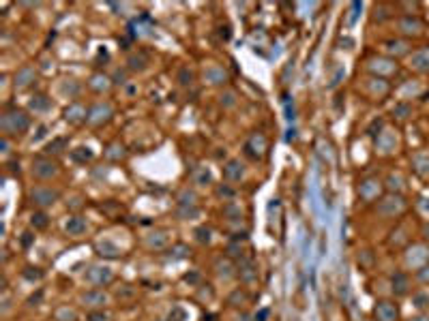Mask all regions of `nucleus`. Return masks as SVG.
<instances>
[{
	"mask_svg": "<svg viewBox=\"0 0 429 321\" xmlns=\"http://www.w3.org/2000/svg\"><path fill=\"white\" fill-rule=\"evenodd\" d=\"M30 124V120L28 116L24 114L22 109H9V111H5L3 118H0V126H3V133H5V137L7 135H20L24 133L28 128Z\"/></svg>",
	"mask_w": 429,
	"mask_h": 321,
	"instance_id": "nucleus-1",
	"label": "nucleus"
},
{
	"mask_svg": "<svg viewBox=\"0 0 429 321\" xmlns=\"http://www.w3.org/2000/svg\"><path fill=\"white\" fill-rule=\"evenodd\" d=\"M60 193L56 189H47V187H35L30 191V202H33L35 208L39 210H45V208H50L58 202Z\"/></svg>",
	"mask_w": 429,
	"mask_h": 321,
	"instance_id": "nucleus-2",
	"label": "nucleus"
},
{
	"mask_svg": "<svg viewBox=\"0 0 429 321\" xmlns=\"http://www.w3.org/2000/svg\"><path fill=\"white\" fill-rule=\"evenodd\" d=\"M60 170H58V163L52 160L50 156H37L33 160V176L39 180H50L54 178Z\"/></svg>",
	"mask_w": 429,
	"mask_h": 321,
	"instance_id": "nucleus-3",
	"label": "nucleus"
},
{
	"mask_svg": "<svg viewBox=\"0 0 429 321\" xmlns=\"http://www.w3.org/2000/svg\"><path fill=\"white\" fill-rule=\"evenodd\" d=\"M86 280L92 283L94 287H105V285H110L114 280V272L110 268L97 266V268H90L88 272H86Z\"/></svg>",
	"mask_w": 429,
	"mask_h": 321,
	"instance_id": "nucleus-4",
	"label": "nucleus"
},
{
	"mask_svg": "<svg viewBox=\"0 0 429 321\" xmlns=\"http://www.w3.org/2000/svg\"><path fill=\"white\" fill-rule=\"evenodd\" d=\"M110 116H112V107L108 105H94L90 111H88V116H86V122H90V124H103V122H108Z\"/></svg>",
	"mask_w": 429,
	"mask_h": 321,
	"instance_id": "nucleus-5",
	"label": "nucleus"
},
{
	"mask_svg": "<svg viewBox=\"0 0 429 321\" xmlns=\"http://www.w3.org/2000/svg\"><path fill=\"white\" fill-rule=\"evenodd\" d=\"M376 319L378 321H397V315H399V310H397V306L393 302H378V306H376Z\"/></svg>",
	"mask_w": 429,
	"mask_h": 321,
	"instance_id": "nucleus-6",
	"label": "nucleus"
},
{
	"mask_svg": "<svg viewBox=\"0 0 429 321\" xmlns=\"http://www.w3.org/2000/svg\"><path fill=\"white\" fill-rule=\"evenodd\" d=\"M245 176V165L241 163L238 158H232V160H228V165L224 167V178L228 182H238Z\"/></svg>",
	"mask_w": 429,
	"mask_h": 321,
	"instance_id": "nucleus-7",
	"label": "nucleus"
},
{
	"mask_svg": "<svg viewBox=\"0 0 429 321\" xmlns=\"http://www.w3.org/2000/svg\"><path fill=\"white\" fill-rule=\"evenodd\" d=\"M86 229H88V223H86L84 216H71V219L65 223V231L69 236H73V238L84 236Z\"/></svg>",
	"mask_w": 429,
	"mask_h": 321,
	"instance_id": "nucleus-8",
	"label": "nucleus"
},
{
	"mask_svg": "<svg viewBox=\"0 0 429 321\" xmlns=\"http://www.w3.org/2000/svg\"><path fill=\"white\" fill-rule=\"evenodd\" d=\"M82 302L90 304V306H94V308H101V306H105L108 295H105V291H101V289H90V291H86L82 295Z\"/></svg>",
	"mask_w": 429,
	"mask_h": 321,
	"instance_id": "nucleus-9",
	"label": "nucleus"
},
{
	"mask_svg": "<svg viewBox=\"0 0 429 321\" xmlns=\"http://www.w3.org/2000/svg\"><path fill=\"white\" fill-rule=\"evenodd\" d=\"M238 276H241L245 283H253V280L258 278V270L253 266V261L241 259V263H238Z\"/></svg>",
	"mask_w": 429,
	"mask_h": 321,
	"instance_id": "nucleus-10",
	"label": "nucleus"
},
{
	"mask_svg": "<svg viewBox=\"0 0 429 321\" xmlns=\"http://www.w3.org/2000/svg\"><path fill=\"white\" fill-rule=\"evenodd\" d=\"M94 251H97V255H101V257H108V259H118V257L123 255L121 248H118L116 244H112V242H108V240L99 242L97 246H94Z\"/></svg>",
	"mask_w": 429,
	"mask_h": 321,
	"instance_id": "nucleus-11",
	"label": "nucleus"
},
{
	"mask_svg": "<svg viewBox=\"0 0 429 321\" xmlns=\"http://www.w3.org/2000/svg\"><path fill=\"white\" fill-rule=\"evenodd\" d=\"M30 225L35 227V231H43L50 225V216H47L43 210H35L33 216H30Z\"/></svg>",
	"mask_w": 429,
	"mask_h": 321,
	"instance_id": "nucleus-12",
	"label": "nucleus"
},
{
	"mask_svg": "<svg viewBox=\"0 0 429 321\" xmlns=\"http://www.w3.org/2000/svg\"><path fill=\"white\" fill-rule=\"evenodd\" d=\"M393 291L397 295H406L408 293V276L403 274V272L393 274Z\"/></svg>",
	"mask_w": 429,
	"mask_h": 321,
	"instance_id": "nucleus-13",
	"label": "nucleus"
},
{
	"mask_svg": "<svg viewBox=\"0 0 429 321\" xmlns=\"http://www.w3.org/2000/svg\"><path fill=\"white\" fill-rule=\"evenodd\" d=\"M86 109L82 107V105H71V107H67V111H65V118L69 120V122H82V120H86Z\"/></svg>",
	"mask_w": 429,
	"mask_h": 321,
	"instance_id": "nucleus-14",
	"label": "nucleus"
},
{
	"mask_svg": "<svg viewBox=\"0 0 429 321\" xmlns=\"http://www.w3.org/2000/svg\"><path fill=\"white\" fill-rule=\"evenodd\" d=\"M67 139L65 137H56V139H52L50 143L45 146V152L47 154H62V152L67 150Z\"/></svg>",
	"mask_w": 429,
	"mask_h": 321,
	"instance_id": "nucleus-15",
	"label": "nucleus"
},
{
	"mask_svg": "<svg viewBox=\"0 0 429 321\" xmlns=\"http://www.w3.org/2000/svg\"><path fill=\"white\" fill-rule=\"evenodd\" d=\"M191 255V248H189L187 244H174L172 248H170V253H168V257H172V259H187V257Z\"/></svg>",
	"mask_w": 429,
	"mask_h": 321,
	"instance_id": "nucleus-16",
	"label": "nucleus"
},
{
	"mask_svg": "<svg viewBox=\"0 0 429 321\" xmlns=\"http://www.w3.org/2000/svg\"><path fill=\"white\" fill-rule=\"evenodd\" d=\"M33 77H35V71L30 69V67H24L20 71V75H15V86H18V88H26Z\"/></svg>",
	"mask_w": 429,
	"mask_h": 321,
	"instance_id": "nucleus-17",
	"label": "nucleus"
},
{
	"mask_svg": "<svg viewBox=\"0 0 429 321\" xmlns=\"http://www.w3.org/2000/svg\"><path fill=\"white\" fill-rule=\"evenodd\" d=\"M50 105H52V103H50V99H47L45 94H37V96H33V101H30V107H33L35 111H43V109H47Z\"/></svg>",
	"mask_w": 429,
	"mask_h": 321,
	"instance_id": "nucleus-18",
	"label": "nucleus"
},
{
	"mask_svg": "<svg viewBox=\"0 0 429 321\" xmlns=\"http://www.w3.org/2000/svg\"><path fill=\"white\" fill-rule=\"evenodd\" d=\"M224 214L228 216L230 221H238L243 216V210H241V206H236V204H226L224 206Z\"/></svg>",
	"mask_w": 429,
	"mask_h": 321,
	"instance_id": "nucleus-19",
	"label": "nucleus"
},
{
	"mask_svg": "<svg viewBox=\"0 0 429 321\" xmlns=\"http://www.w3.org/2000/svg\"><path fill=\"white\" fill-rule=\"evenodd\" d=\"M54 317H56V321H75L77 315H75V310H71L69 306H62L54 312Z\"/></svg>",
	"mask_w": 429,
	"mask_h": 321,
	"instance_id": "nucleus-20",
	"label": "nucleus"
},
{
	"mask_svg": "<svg viewBox=\"0 0 429 321\" xmlns=\"http://www.w3.org/2000/svg\"><path fill=\"white\" fill-rule=\"evenodd\" d=\"M71 156H73V160H77V163H86V160L92 158V152H90V148H77V150L71 152Z\"/></svg>",
	"mask_w": 429,
	"mask_h": 321,
	"instance_id": "nucleus-21",
	"label": "nucleus"
},
{
	"mask_svg": "<svg viewBox=\"0 0 429 321\" xmlns=\"http://www.w3.org/2000/svg\"><path fill=\"white\" fill-rule=\"evenodd\" d=\"M144 67H146V56L144 54H140V56L136 54V56H131L129 58V69L131 71H142Z\"/></svg>",
	"mask_w": 429,
	"mask_h": 321,
	"instance_id": "nucleus-22",
	"label": "nucleus"
},
{
	"mask_svg": "<svg viewBox=\"0 0 429 321\" xmlns=\"http://www.w3.org/2000/svg\"><path fill=\"white\" fill-rule=\"evenodd\" d=\"M200 214V208L197 206H180L178 208V216L180 219H193V216Z\"/></svg>",
	"mask_w": 429,
	"mask_h": 321,
	"instance_id": "nucleus-23",
	"label": "nucleus"
},
{
	"mask_svg": "<svg viewBox=\"0 0 429 321\" xmlns=\"http://www.w3.org/2000/svg\"><path fill=\"white\" fill-rule=\"evenodd\" d=\"M24 278H28V280H41L43 278V272L39 270V268H33V266H28V268H24Z\"/></svg>",
	"mask_w": 429,
	"mask_h": 321,
	"instance_id": "nucleus-24",
	"label": "nucleus"
},
{
	"mask_svg": "<svg viewBox=\"0 0 429 321\" xmlns=\"http://www.w3.org/2000/svg\"><path fill=\"white\" fill-rule=\"evenodd\" d=\"M195 240L200 244H208L210 242V229L208 227H197L195 229Z\"/></svg>",
	"mask_w": 429,
	"mask_h": 321,
	"instance_id": "nucleus-25",
	"label": "nucleus"
},
{
	"mask_svg": "<svg viewBox=\"0 0 429 321\" xmlns=\"http://www.w3.org/2000/svg\"><path fill=\"white\" fill-rule=\"evenodd\" d=\"M195 184H200V187H206V184H210V172H208V170H202L200 174L195 176Z\"/></svg>",
	"mask_w": 429,
	"mask_h": 321,
	"instance_id": "nucleus-26",
	"label": "nucleus"
},
{
	"mask_svg": "<svg viewBox=\"0 0 429 321\" xmlns=\"http://www.w3.org/2000/svg\"><path fill=\"white\" fill-rule=\"evenodd\" d=\"M86 321H108V312H103V310H92V312H88Z\"/></svg>",
	"mask_w": 429,
	"mask_h": 321,
	"instance_id": "nucleus-27",
	"label": "nucleus"
},
{
	"mask_svg": "<svg viewBox=\"0 0 429 321\" xmlns=\"http://www.w3.org/2000/svg\"><path fill=\"white\" fill-rule=\"evenodd\" d=\"M217 195L228 199V197H232V195H234V191H232V189H228V187H219V189H217Z\"/></svg>",
	"mask_w": 429,
	"mask_h": 321,
	"instance_id": "nucleus-28",
	"label": "nucleus"
},
{
	"mask_svg": "<svg viewBox=\"0 0 429 321\" xmlns=\"http://www.w3.org/2000/svg\"><path fill=\"white\" fill-rule=\"evenodd\" d=\"M418 278H420V280H425V283H427V280H429V266H425V268H420V270H418Z\"/></svg>",
	"mask_w": 429,
	"mask_h": 321,
	"instance_id": "nucleus-29",
	"label": "nucleus"
},
{
	"mask_svg": "<svg viewBox=\"0 0 429 321\" xmlns=\"http://www.w3.org/2000/svg\"><path fill=\"white\" fill-rule=\"evenodd\" d=\"M22 236H24V238H22V244H24V246H28V244L35 240V236L30 234V231H26V234H22Z\"/></svg>",
	"mask_w": 429,
	"mask_h": 321,
	"instance_id": "nucleus-30",
	"label": "nucleus"
},
{
	"mask_svg": "<svg viewBox=\"0 0 429 321\" xmlns=\"http://www.w3.org/2000/svg\"><path fill=\"white\" fill-rule=\"evenodd\" d=\"M9 172L11 174H20V160H11V163H9Z\"/></svg>",
	"mask_w": 429,
	"mask_h": 321,
	"instance_id": "nucleus-31",
	"label": "nucleus"
},
{
	"mask_svg": "<svg viewBox=\"0 0 429 321\" xmlns=\"http://www.w3.org/2000/svg\"><path fill=\"white\" fill-rule=\"evenodd\" d=\"M266 317H268V310L264 308V310H260V315H256V321H266Z\"/></svg>",
	"mask_w": 429,
	"mask_h": 321,
	"instance_id": "nucleus-32",
	"label": "nucleus"
},
{
	"mask_svg": "<svg viewBox=\"0 0 429 321\" xmlns=\"http://www.w3.org/2000/svg\"><path fill=\"white\" fill-rule=\"evenodd\" d=\"M410 321H429V319H427L425 315H416V317H412Z\"/></svg>",
	"mask_w": 429,
	"mask_h": 321,
	"instance_id": "nucleus-33",
	"label": "nucleus"
},
{
	"mask_svg": "<svg viewBox=\"0 0 429 321\" xmlns=\"http://www.w3.org/2000/svg\"><path fill=\"white\" fill-rule=\"evenodd\" d=\"M423 231H425V238H429V225H425V229H423Z\"/></svg>",
	"mask_w": 429,
	"mask_h": 321,
	"instance_id": "nucleus-34",
	"label": "nucleus"
}]
</instances>
